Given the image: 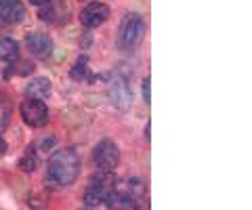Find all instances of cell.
<instances>
[{
  "mask_svg": "<svg viewBox=\"0 0 252 210\" xmlns=\"http://www.w3.org/2000/svg\"><path fill=\"white\" fill-rule=\"evenodd\" d=\"M145 193V183L139 177H124L114 183L105 206L112 208H135Z\"/></svg>",
  "mask_w": 252,
  "mask_h": 210,
  "instance_id": "1",
  "label": "cell"
},
{
  "mask_svg": "<svg viewBox=\"0 0 252 210\" xmlns=\"http://www.w3.org/2000/svg\"><path fill=\"white\" fill-rule=\"evenodd\" d=\"M80 173V158L74 150H59L49 160V177L57 185H72Z\"/></svg>",
  "mask_w": 252,
  "mask_h": 210,
  "instance_id": "2",
  "label": "cell"
},
{
  "mask_svg": "<svg viewBox=\"0 0 252 210\" xmlns=\"http://www.w3.org/2000/svg\"><path fill=\"white\" fill-rule=\"evenodd\" d=\"M143 34H145L143 17L137 15V13H128L120 21V28H118V49L120 51H132L141 42Z\"/></svg>",
  "mask_w": 252,
  "mask_h": 210,
  "instance_id": "3",
  "label": "cell"
},
{
  "mask_svg": "<svg viewBox=\"0 0 252 210\" xmlns=\"http://www.w3.org/2000/svg\"><path fill=\"white\" fill-rule=\"evenodd\" d=\"M93 162L94 166H97L99 173H112V170L118 166V162H120V151H118L116 143L112 139H103V141H99L97 147H94L93 151Z\"/></svg>",
  "mask_w": 252,
  "mask_h": 210,
  "instance_id": "4",
  "label": "cell"
},
{
  "mask_svg": "<svg viewBox=\"0 0 252 210\" xmlns=\"http://www.w3.org/2000/svg\"><path fill=\"white\" fill-rule=\"evenodd\" d=\"M21 118L26 120L28 126L32 128H40L49 120V107L44 105L42 99H28L21 103Z\"/></svg>",
  "mask_w": 252,
  "mask_h": 210,
  "instance_id": "5",
  "label": "cell"
},
{
  "mask_svg": "<svg viewBox=\"0 0 252 210\" xmlns=\"http://www.w3.org/2000/svg\"><path fill=\"white\" fill-rule=\"evenodd\" d=\"M109 99H112V103L118 107V110H128L130 107V87L128 82H126L124 76H114L112 82H109Z\"/></svg>",
  "mask_w": 252,
  "mask_h": 210,
  "instance_id": "6",
  "label": "cell"
},
{
  "mask_svg": "<svg viewBox=\"0 0 252 210\" xmlns=\"http://www.w3.org/2000/svg\"><path fill=\"white\" fill-rule=\"evenodd\" d=\"M109 191H112V187H109V183L105 181V179L103 177L97 179V181H93L89 187H86V191H84V204L93 206V208L103 206L107 202V198H109Z\"/></svg>",
  "mask_w": 252,
  "mask_h": 210,
  "instance_id": "7",
  "label": "cell"
},
{
  "mask_svg": "<svg viewBox=\"0 0 252 210\" xmlns=\"http://www.w3.org/2000/svg\"><path fill=\"white\" fill-rule=\"evenodd\" d=\"M109 19V9L103 2H93L80 13V23L84 28H99Z\"/></svg>",
  "mask_w": 252,
  "mask_h": 210,
  "instance_id": "8",
  "label": "cell"
},
{
  "mask_svg": "<svg viewBox=\"0 0 252 210\" xmlns=\"http://www.w3.org/2000/svg\"><path fill=\"white\" fill-rule=\"evenodd\" d=\"M26 17V6L21 0H0V19L4 23H19Z\"/></svg>",
  "mask_w": 252,
  "mask_h": 210,
  "instance_id": "9",
  "label": "cell"
},
{
  "mask_svg": "<svg viewBox=\"0 0 252 210\" xmlns=\"http://www.w3.org/2000/svg\"><path fill=\"white\" fill-rule=\"evenodd\" d=\"M28 46H30V51L34 53L36 57H49L51 55V51H53V42H51V38L42 34V32H38V34H30L28 36Z\"/></svg>",
  "mask_w": 252,
  "mask_h": 210,
  "instance_id": "10",
  "label": "cell"
},
{
  "mask_svg": "<svg viewBox=\"0 0 252 210\" xmlns=\"http://www.w3.org/2000/svg\"><path fill=\"white\" fill-rule=\"evenodd\" d=\"M26 95L32 99H44L51 95V82L46 78H34L28 87H26Z\"/></svg>",
  "mask_w": 252,
  "mask_h": 210,
  "instance_id": "11",
  "label": "cell"
},
{
  "mask_svg": "<svg viewBox=\"0 0 252 210\" xmlns=\"http://www.w3.org/2000/svg\"><path fill=\"white\" fill-rule=\"evenodd\" d=\"M17 55H19V44L13 38H0V59L13 61Z\"/></svg>",
  "mask_w": 252,
  "mask_h": 210,
  "instance_id": "12",
  "label": "cell"
},
{
  "mask_svg": "<svg viewBox=\"0 0 252 210\" xmlns=\"http://www.w3.org/2000/svg\"><path fill=\"white\" fill-rule=\"evenodd\" d=\"M69 76H72L74 80H84V78L89 76V57H86V55L78 57L76 65L72 67V72H69Z\"/></svg>",
  "mask_w": 252,
  "mask_h": 210,
  "instance_id": "13",
  "label": "cell"
},
{
  "mask_svg": "<svg viewBox=\"0 0 252 210\" xmlns=\"http://www.w3.org/2000/svg\"><path fill=\"white\" fill-rule=\"evenodd\" d=\"M9 118H11V103L0 97V135H2L4 128L9 126Z\"/></svg>",
  "mask_w": 252,
  "mask_h": 210,
  "instance_id": "14",
  "label": "cell"
},
{
  "mask_svg": "<svg viewBox=\"0 0 252 210\" xmlns=\"http://www.w3.org/2000/svg\"><path fill=\"white\" fill-rule=\"evenodd\" d=\"M38 166V162H36V151L34 150H28L26 153L21 155V162H19V168L21 170H26V173H32Z\"/></svg>",
  "mask_w": 252,
  "mask_h": 210,
  "instance_id": "15",
  "label": "cell"
},
{
  "mask_svg": "<svg viewBox=\"0 0 252 210\" xmlns=\"http://www.w3.org/2000/svg\"><path fill=\"white\" fill-rule=\"evenodd\" d=\"M143 99H145V103H152V80L149 78H145L143 80Z\"/></svg>",
  "mask_w": 252,
  "mask_h": 210,
  "instance_id": "16",
  "label": "cell"
},
{
  "mask_svg": "<svg viewBox=\"0 0 252 210\" xmlns=\"http://www.w3.org/2000/svg\"><path fill=\"white\" fill-rule=\"evenodd\" d=\"M51 0H32V4H38V6H44V4H49Z\"/></svg>",
  "mask_w": 252,
  "mask_h": 210,
  "instance_id": "17",
  "label": "cell"
},
{
  "mask_svg": "<svg viewBox=\"0 0 252 210\" xmlns=\"http://www.w3.org/2000/svg\"><path fill=\"white\" fill-rule=\"evenodd\" d=\"M4 151V143H2V139H0V153Z\"/></svg>",
  "mask_w": 252,
  "mask_h": 210,
  "instance_id": "18",
  "label": "cell"
}]
</instances>
